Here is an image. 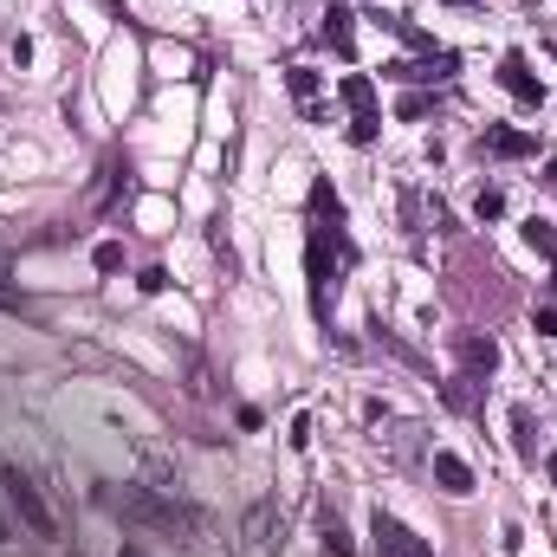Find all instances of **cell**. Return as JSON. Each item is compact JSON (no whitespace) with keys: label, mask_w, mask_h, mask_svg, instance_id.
Here are the masks:
<instances>
[{"label":"cell","mask_w":557,"mask_h":557,"mask_svg":"<svg viewBox=\"0 0 557 557\" xmlns=\"http://www.w3.org/2000/svg\"><path fill=\"white\" fill-rule=\"evenodd\" d=\"M344 266H350V240H344V227H311L305 273H311V305H318V318L337 305V285H344Z\"/></svg>","instance_id":"cell-1"},{"label":"cell","mask_w":557,"mask_h":557,"mask_svg":"<svg viewBox=\"0 0 557 557\" xmlns=\"http://www.w3.org/2000/svg\"><path fill=\"white\" fill-rule=\"evenodd\" d=\"M0 486H7L13 512L26 519V532H33V538H59V525H52V512H46V499H39V486L26 480L20 467H0Z\"/></svg>","instance_id":"cell-2"},{"label":"cell","mask_w":557,"mask_h":557,"mask_svg":"<svg viewBox=\"0 0 557 557\" xmlns=\"http://www.w3.org/2000/svg\"><path fill=\"white\" fill-rule=\"evenodd\" d=\"M337 98L350 104V143H376V130H383V117H376V85L363 72H350L344 85H337Z\"/></svg>","instance_id":"cell-3"},{"label":"cell","mask_w":557,"mask_h":557,"mask_svg":"<svg viewBox=\"0 0 557 557\" xmlns=\"http://www.w3.org/2000/svg\"><path fill=\"white\" fill-rule=\"evenodd\" d=\"M117 512H124V519H137V525H162V532H182V525H188V512L175 506V499H156V493H143V486H124Z\"/></svg>","instance_id":"cell-4"},{"label":"cell","mask_w":557,"mask_h":557,"mask_svg":"<svg viewBox=\"0 0 557 557\" xmlns=\"http://www.w3.org/2000/svg\"><path fill=\"white\" fill-rule=\"evenodd\" d=\"M460 72V59L447 46H434V52H421V59H396V65H383V78H402V85H441V78H454Z\"/></svg>","instance_id":"cell-5"},{"label":"cell","mask_w":557,"mask_h":557,"mask_svg":"<svg viewBox=\"0 0 557 557\" xmlns=\"http://www.w3.org/2000/svg\"><path fill=\"white\" fill-rule=\"evenodd\" d=\"M370 538H376V557H434V551L409 532V525H402V519H389L383 506H376V519H370Z\"/></svg>","instance_id":"cell-6"},{"label":"cell","mask_w":557,"mask_h":557,"mask_svg":"<svg viewBox=\"0 0 557 557\" xmlns=\"http://www.w3.org/2000/svg\"><path fill=\"white\" fill-rule=\"evenodd\" d=\"M499 85H506L519 104H532V111L545 104V85H538V72L525 65V52H506V59H499Z\"/></svg>","instance_id":"cell-7"},{"label":"cell","mask_w":557,"mask_h":557,"mask_svg":"<svg viewBox=\"0 0 557 557\" xmlns=\"http://www.w3.org/2000/svg\"><path fill=\"white\" fill-rule=\"evenodd\" d=\"M240 538H247V557H273V545H279V512L273 506H253L247 519H240Z\"/></svg>","instance_id":"cell-8"},{"label":"cell","mask_w":557,"mask_h":557,"mask_svg":"<svg viewBox=\"0 0 557 557\" xmlns=\"http://www.w3.org/2000/svg\"><path fill=\"white\" fill-rule=\"evenodd\" d=\"M486 156H499V162H519V156H532L538 137H525V130H506V124H486V137H480Z\"/></svg>","instance_id":"cell-9"},{"label":"cell","mask_w":557,"mask_h":557,"mask_svg":"<svg viewBox=\"0 0 557 557\" xmlns=\"http://www.w3.org/2000/svg\"><path fill=\"white\" fill-rule=\"evenodd\" d=\"M460 363H467L473 383H486V376L499 370V344L493 337H460Z\"/></svg>","instance_id":"cell-10"},{"label":"cell","mask_w":557,"mask_h":557,"mask_svg":"<svg viewBox=\"0 0 557 557\" xmlns=\"http://www.w3.org/2000/svg\"><path fill=\"white\" fill-rule=\"evenodd\" d=\"M434 480H441V493H473V467L447 447H434Z\"/></svg>","instance_id":"cell-11"},{"label":"cell","mask_w":557,"mask_h":557,"mask_svg":"<svg viewBox=\"0 0 557 557\" xmlns=\"http://www.w3.org/2000/svg\"><path fill=\"white\" fill-rule=\"evenodd\" d=\"M324 46H331L337 59H350V52H357V33H350V7H331V13H324Z\"/></svg>","instance_id":"cell-12"},{"label":"cell","mask_w":557,"mask_h":557,"mask_svg":"<svg viewBox=\"0 0 557 557\" xmlns=\"http://www.w3.org/2000/svg\"><path fill=\"white\" fill-rule=\"evenodd\" d=\"M285 85H292L298 111H305V117H318V72H311V65H292V72H285Z\"/></svg>","instance_id":"cell-13"},{"label":"cell","mask_w":557,"mask_h":557,"mask_svg":"<svg viewBox=\"0 0 557 557\" xmlns=\"http://www.w3.org/2000/svg\"><path fill=\"white\" fill-rule=\"evenodd\" d=\"M512 447H519L525 460H538V415L525 409V402H519V409H512Z\"/></svg>","instance_id":"cell-14"},{"label":"cell","mask_w":557,"mask_h":557,"mask_svg":"<svg viewBox=\"0 0 557 557\" xmlns=\"http://www.w3.org/2000/svg\"><path fill=\"white\" fill-rule=\"evenodd\" d=\"M318 545L331 557H357V545L344 538V519H337V512H318Z\"/></svg>","instance_id":"cell-15"},{"label":"cell","mask_w":557,"mask_h":557,"mask_svg":"<svg viewBox=\"0 0 557 557\" xmlns=\"http://www.w3.org/2000/svg\"><path fill=\"white\" fill-rule=\"evenodd\" d=\"M441 402H447V409H460V415L480 409V389H473V376H454V383H441Z\"/></svg>","instance_id":"cell-16"},{"label":"cell","mask_w":557,"mask_h":557,"mask_svg":"<svg viewBox=\"0 0 557 557\" xmlns=\"http://www.w3.org/2000/svg\"><path fill=\"white\" fill-rule=\"evenodd\" d=\"M311 214H318V227H344V208H337L331 182H318V188H311Z\"/></svg>","instance_id":"cell-17"},{"label":"cell","mask_w":557,"mask_h":557,"mask_svg":"<svg viewBox=\"0 0 557 557\" xmlns=\"http://www.w3.org/2000/svg\"><path fill=\"white\" fill-rule=\"evenodd\" d=\"M525 247H532V253H545V260H557V227L532 214V221H525Z\"/></svg>","instance_id":"cell-18"},{"label":"cell","mask_w":557,"mask_h":557,"mask_svg":"<svg viewBox=\"0 0 557 557\" xmlns=\"http://www.w3.org/2000/svg\"><path fill=\"white\" fill-rule=\"evenodd\" d=\"M473 214H480V221H499V214H506V195H499V188H480V195H473Z\"/></svg>","instance_id":"cell-19"},{"label":"cell","mask_w":557,"mask_h":557,"mask_svg":"<svg viewBox=\"0 0 557 557\" xmlns=\"http://www.w3.org/2000/svg\"><path fill=\"white\" fill-rule=\"evenodd\" d=\"M117 266H124V247H117V240H104V247H98V273H117Z\"/></svg>","instance_id":"cell-20"},{"label":"cell","mask_w":557,"mask_h":557,"mask_svg":"<svg viewBox=\"0 0 557 557\" xmlns=\"http://www.w3.org/2000/svg\"><path fill=\"white\" fill-rule=\"evenodd\" d=\"M538 331L557 337V298H551V305H538Z\"/></svg>","instance_id":"cell-21"},{"label":"cell","mask_w":557,"mask_h":557,"mask_svg":"<svg viewBox=\"0 0 557 557\" xmlns=\"http://www.w3.org/2000/svg\"><path fill=\"white\" fill-rule=\"evenodd\" d=\"M7 273H13V260H7V253H0V279H7ZM0 305H13V298H7V292H0Z\"/></svg>","instance_id":"cell-22"},{"label":"cell","mask_w":557,"mask_h":557,"mask_svg":"<svg viewBox=\"0 0 557 557\" xmlns=\"http://www.w3.org/2000/svg\"><path fill=\"white\" fill-rule=\"evenodd\" d=\"M545 188H551V195H557V156L545 162Z\"/></svg>","instance_id":"cell-23"},{"label":"cell","mask_w":557,"mask_h":557,"mask_svg":"<svg viewBox=\"0 0 557 557\" xmlns=\"http://www.w3.org/2000/svg\"><path fill=\"white\" fill-rule=\"evenodd\" d=\"M441 7H486V0H441Z\"/></svg>","instance_id":"cell-24"},{"label":"cell","mask_w":557,"mask_h":557,"mask_svg":"<svg viewBox=\"0 0 557 557\" xmlns=\"http://www.w3.org/2000/svg\"><path fill=\"white\" fill-rule=\"evenodd\" d=\"M551 480H557V460H551Z\"/></svg>","instance_id":"cell-25"},{"label":"cell","mask_w":557,"mask_h":557,"mask_svg":"<svg viewBox=\"0 0 557 557\" xmlns=\"http://www.w3.org/2000/svg\"><path fill=\"white\" fill-rule=\"evenodd\" d=\"M551 59H557V46H551Z\"/></svg>","instance_id":"cell-26"}]
</instances>
